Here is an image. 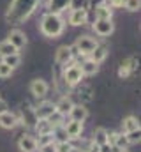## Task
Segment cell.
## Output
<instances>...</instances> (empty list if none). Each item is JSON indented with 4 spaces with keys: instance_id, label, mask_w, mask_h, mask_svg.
Returning a JSON list of instances; mask_svg holds the SVG:
<instances>
[{
    "instance_id": "obj_36",
    "label": "cell",
    "mask_w": 141,
    "mask_h": 152,
    "mask_svg": "<svg viewBox=\"0 0 141 152\" xmlns=\"http://www.w3.org/2000/svg\"><path fill=\"white\" fill-rule=\"evenodd\" d=\"M39 152H57V143L55 142H48V143L39 147Z\"/></svg>"
},
{
    "instance_id": "obj_15",
    "label": "cell",
    "mask_w": 141,
    "mask_h": 152,
    "mask_svg": "<svg viewBox=\"0 0 141 152\" xmlns=\"http://www.w3.org/2000/svg\"><path fill=\"white\" fill-rule=\"evenodd\" d=\"M70 0H46V9L48 12H53V14H62L64 11L69 9Z\"/></svg>"
},
{
    "instance_id": "obj_26",
    "label": "cell",
    "mask_w": 141,
    "mask_h": 152,
    "mask_svg": "<svg viewBox=\"0 0 141 152\" xmlns=\"http://www.w3.org/2000/svg\"><path fill=\"white\" fill-rule=\"evenodd\" d=\"M51 136H53V142H55V143H58V142H67V140H69V138H67V133H65V129H64V124L53 127Z\"/></svg>"
},
{
    "instance_id": "obj_17",
    "label": "cell",
    "mask_w": 141,
    "mask_h": 152,
    "mask_svg": "<svg viewBox=\"0 0 141 152\" xmlns=\"http://www.w3.org/2000/svg\"><path fill=\"white\" fill-rule=\"evenodd\" d=\"M18 124H20V120H18V115L16 113H11L9 110L4 112V113H0V127H4V129H12V127H16Z\"/></svg>"
},
{
    "instance_id": "obj_20",
    "label": "cell",
    "mask_w": 141,
    "mask_h": 152,
    "mask_svg": "<svg viewBox=\"0 0 141 152\" xmlns=\"http://www.w3.org/2000/svg\"><path fill=\"white\" fill-rule=\"evenodd\" d=\"M35 110V115H37V118H48L49 115L55 113V103H51V101H44V103H41Z\"/></svg>"
},
{
    "instance_id": "obj_37",
    "label": "cell",
    "mask_w": 141,
    "mask_h": 152,
    "mask_svg": "<svg viewBox=\"0 0 141 152\" xmlns=\"http://www.w3.org/2000/svg\"><path fill=\"white\" fill-rule=\"evenodd\" d=\"M101 4H104V0H88V12H92L95 7H99Z\"/></svg>"
},
{
    "instance_id": "obj_29",
    "label": "cell",
    "mask_w": 141,
    "mask_h": 152,
    "mask_svg": "<svg viewBox=\"0 0 141 152\" xmlns=\"http://www.w3.org/2000/svg\"><path fill=\"white\" fill-rule=\"evenodd\" d=\"M69 9H83V11H88V0H70Z\"/></svg>"
},
{
    "instance_id": "obj_33",
    "label": "cell",
    "mask_w": 141,
    "mask_h": 152,
    "mask_svg": "<svg viewBox=\"0 0 141 152\" xmlns=\"http://www.w3.org/2000/svg\"><path fill=\"white\" fill-rule=\"evenodd\" d=\"M127 134V140H129V143H140L141 140V131L140 129H134V131H131V133H125Z\"/></svg>"
},
{
    "instance_id": "obj_9",
    "label": "cell",
    "mask_w": 141,
    "mask_h": 152,
    "mask_svg": "<svg viewBox=\"0 0 141 152\" xmlns=\"http://www.w3.org/2000/svg\"><path fill=\"white\" fill-rule=\"evenodd\" d=\"M108 143H111L118 151H124V149H127L131 145L125 133H108Z\"/></svg>"
},
{
    "instance_id": "obj_19",
    "label": "cell",
    "mask_w": 141,
    "mask_h": 152,
    "mask_svg": "<svg viewBox=\"0 0 141 152\" xmlns=\"http://www.w3.org/2000/svg\"><path fill=\"white\" fill-rule=\"evenodd\" d=\"M92 14H94V20H111L113 18V7L108 4H101L99 7H95L92 11Z\"/></svg>"
},
{
    "instance_id": "obj_34",
    "label": "cell",
    "mask_w": 141,
    "mask_h": 152,
    "mask_svg": "<svg viewBox=\"0 0 141 152\" xmlns=\"http://www.w3.org/2000/svg\"><path fill=\"white\" fill-rule=\"evenodd\" d=\"M12 71H14V69H11L7 64H4V62L0 60V78H9V76L12 75Z\"/></svg>"
},
{
    "instance_id": "obj_8",
    "label": "cell",
    "mask_w": 141,
    "mask_h": 152,
    "mask_svg": "<svg viewBox=\"0 0 141 152\" xmlns=\"http://www.w3.org/2000/svg\"><path fill=\"white\" fill-rule=\"evenodd\" d=\"M72 58H74V55H72L70 46H67V44L58 46V50H57V53H55V62H57L58 66H67L69 62H72Z\"/></svg>"
},
{
    "instance_id": "obj_25",
    "label": "cell",
    "mask_w": 141,
    "mask_h": 152,
    "mask_svg": "<svg viewBox=\"0 0 141 152\" xmlns=\"http://www.w3.org/2000/svg\"><path fill=\"white\" fill-rule=\"evenodd\" d=\"M92 142L95 143V145H104L108 143V131H106L104 127H97L95 131H94V136H92Z\"/></svg>"
},
{
    "instance_id": "obj_11",
    "label": "cell",
    "mask_w": 141,
    "mask_h": 152,
    "mask_svg": "<svg viewBox=\"0 0 141 152\" xmlns=\"http://www.w3.org/2000/svg\"><path fill=\"white\" fill-rule=\"evenodd\" d=\"M18 149L21 152H37L39 145H37V138L32 134H23L18 140Z\"/></svg>"
},
{
    "instance_id": "obj_12",
    "label": "cell",
    "mask_w": 141,
    "mask_h": 152,
    "mask_svg": "<svg viewBox=\"0 0 141 152\" xmlns=\"http://www.w3.org/2000/svg\"><path fill=\"white\" fill-rule=\"evenodd\" d=\"M48 90H49V85H48L44 80H41V78L32 80V83H30V92H32V96H34V97H37V99L46 97Z\"/></svg>"
},
{
    "instance_id": "obj_21",
    "label": "cell",
    "mask_w": 141,
    "mask_h": 152,
    "mask_svg": "<svg viewBox=\"0 0 141 152\" xmlns=\"http://www.w3.org/2000/svg\"><path fill=\"white\" fill-rule=\"evenodd\" d=\"M108 53H109V50H108V46L104 44H97L95 46V50L88 55V58H92L94 62H97V64H101V62H104L106 57H108Z\"/></svg>"
},
{
    "instance_id": "obj_2",
    "label": "cell",
    "mask_w": 141,
    "mask_h": 152,
    "mask_svg": "<svg viewBox=\"0 0 141 152\" xmlns=\"http://www.w3.org/2000/svg\"><path fill=\"white\" fill-rule=\"evenodd\" d=\"M41 34L46 36L49 39H57L60 37L65 30V21L60 14H53V12H46L42 18H41Z\"/></svg>"
},
{
    "instance_id": "obj_6",
    "label": "cell",
    "mask_w": 141,
    "mask_h": 152,
    "mask_svg": "<svg viewBox=\"0 0 141 152\" xmlns=\"http://www.w3.org/2000/svg\"><path fill=\"white\" fill-rule=\"evenodd\" d=\"M18 120H20V124H25V126H28V127H34V124L37 122V115H35V110L28 104V103H25V104H21V108H20V112H18Z\"/></svg>"
},
{
    "instance_id": "obj_27",
    "label": "cell",
    "mask_w": 141,
    "mask_h": 152,
    "mask_svg": "<svg viewBox=\"0 0 141 152\" xmlns=\"http://www.w3.org/2000/svg\"><path fill=\"white\" fill-rule=\"evenodd\" d=\"M2 62L7 64L11 69H16L21 64V55L20 53H12V55H7V57H2Z\"/></svg>"
},
{
    "instance_id": "obj_30",
    "label": "cell",
    "mask_w": 141,
    "mask_h": 152,
    "mask_svg": "<svg viewBox=\"0 0 141 152\" xmlns=\"http://www.w3.org/2000/svg\"><path fill=\"white\" fill-rule=\"evenodd\" d=\"M72 151H76V147L70 143L69 140H67V142H58V143H57V152H72Z\"/></svg>"
},
{
    "instance_id": "obj_13",
    "label": "cell",
    "mask_w": 141,
    "mask_h": 152,
    "mask_svg": "<svg viewBox=\"0 0 141 152\" xmlns=\"http://www.w3.org/2000/svg\"><path fill=\"white\" fill-rule=\"evenodd\" d=\"M88 21V11L83 9H72L69 12V25L72 27H81Z\"/></svg>"
},
{
    "instance_id": "obj_18",
    "label": "cell",
    "mask_w": 141,
    "mask_h": 152,
    "mask_svg": "<svg viewBox=\"0 0 141 152\" xmlns=\"http://www.w3.org/2000/svg\"><path fill=\"white\" fill-rule=\"evenodd\" d=\"M72 99H70L69 96H62L60 99H58V103H55V112L60 115H64V117H67L70 112V108H72Z\"/></svg>"
},
{
    "instance_id": "obj_23",
    "label": "cell",
    "mask_w": 141,
    "mask_h": 152,
    "mask_svg": "<svg viewBox=\"0 0 141 152\" xmlns=\"http://www.w3.org/2000/svg\"><path fill=\"white\" fill-rule=\"evenodd\" d=\"M134 129H140V120L134 117V115H129L124 118L122 122V133H131Z\"/></svg>"
},
{
    "instance_id": "obj_4",
    "label": "cell",
    "mask_w": 141,
    "mask_h": 152,
    "mask_svg": "<svg viewBox=\"0 0 141 152\" xmlns=\"http://www.w3.org/2000/svg\"><path fill=\"white\" fill-rule=\"evenodd\" d=\"M62 78H64V81H65L69 87H76L78 83H81V80H83L85 76H83V73H81L79 64H70L69 62V64L64 67Z\"/></svg>"
},
{
    "instance_id": "obj_38",
    "label": "cell",
    "mask_w": 141,
    "mask_h": 152,
    "mask_svg": "<svg viewBox=\"0 0 141 152\" xmlns=\"http://www.w3.org/2000/svg\"><path fill=\"white\" fill-rule=\"evenodd\" d=\"M109 5H111V7H124V5H125V0H111Z\"/></svg>"
},
{
    "instance_id": "obj_1",
    "label": "cell",
    "mask_w": 141,
    "mask_h": 152,
    "mask_svg": "<svg viewBox=\"0 0 141 152\" xmlns=\"http://www.w3.org/2000/svg\"><path fill=\"white\" fill-rule=\"evenodd\" d=\"M39 4H41V0H12L5 11V21L14 27L25 23L35 12Z\"/></svg>"
},
{
    "instance_id": "obj_39",
    "label": "cell",
    "mask_w": 141,
    "mask_h": 152,
    "mask_svg": "<svg viewBox=\"0 0 141 152\" xmlns=\"http://www.w3.org/2000/svg\"><path fill=\"white\" fill-rule=\"evenodd\" d=\"M9 110V106H7V101H4L2 97H0V113H4V112H7Z\"/></svg>"
},
{
    "instance_id": "obj_24",
    "label": "cell",
    "mask_w": 141,
    "mask_h": 152,
    "mask_svg": "<svg viewBox=\"0 0 141 152\" xmlns=\"http://www.w3.org/2000/svg\"><path fill=\"white\" fill-rule=\"evenodd\" d=\"M34 127L37 131V134H51V131H53V126L49 124L48 118H37Z\"/></svg>"
},
{
    "instance_id": "obj_7",
    "label": "cell",
    "mask_w": 141,
    "mask_h": 152,
    "mask_svg": "<svg viewBox=\"0 0 141 152\" xmlns=\"http://www.w3.org/2000/svg\"><path fill=\"white\" fill-rule=\"evenodd\" d=\"M7 41H9L16 50L25 48V46H27V42H28L27 34H25L23 30H20V28H12V30L9 32V36H7Z\"/></svg>"
},
{
    "instance_id": "obj_16",
    "label": "cell",
    "mask_w": 141,
    "mask_h": 152,
    "mask_svg": "<svg viewBox=\"0 0 141 152\" xmlns=\"http://www.w3.org/2000/svg\"><path fill=\"white\" fill-rule=\"evenodd\" d=\"M69 117L70 120H78V122H85L86 120V117H88V110L85 108V104H72V108H70L69 112Z\"/></svg>"
},
{
    "instance_id": "obj_5",
    "label": "cell",
    "mask_w": 141,
    "mask_h": 152,
    "mask_svg": "<svg viewBox=\"0 0 141 152\" xmlns=\"http://www.w3.org/2000/svg\"><path fill=\"white\" fill-rule=\"evenodd\" d=\"M92 28H94L95 36H99V37H109V36L115 32L113 18H111V20H94Z\"/></svg>"
},
{
    "instance_id": "obj_35",
    "label": "cell",
    "mask_w": 141,
    "mask_h": 152,
    "mask_svg": "<svg viewBox=\"0 0 141 152\" xmlns=\"http://www.w3.org/2000/svg\"><path fill=\"white\" fill-rule=\"evenodd\" d=\"M92 88L90 87H81V90H79V97L83 99V101H92Z\"/></svg>"
},
{
    "instance_id": "obj_3",
    "label": "cell",
    "mask_w": 141,
    "mask_h": 152,
    "mask_svg": "<svg viewBox=\"0 0 141 152\" xmlns=\"http://www.w3.org/2000/svg\"><path fill=\"white\" fill-rule=\"evenodd\" d=\"M97 44H99V41L95 37H92V36H79V37L76 39L74 46H70V50H72V55L88 57V55L95 50Z\"/></svg>"
},
{
    "instance_id": "obj_41",
    "label": "cell",
    "mask_w": 141,
    "mask_h": 152,
    "mask_svg": "<svg viewBox=\"0 0 141 152\" xmlns=\"http://www.w3.org/2000/svg\"><path fill=\"white\" fill-rule=\"evenodd\" d=\"M120 152H129V151H127V149H124V151H120Z\"/></svg>"
},
{
    "instance_id": "obj_28",
    "label": "cell",
    "mask_w": 141,
    "mask_h": 152,
    "mask_svg": "<svg viewBox=\"0 0 141 152\" xmlns=\"http://www.w3.org/2000/svg\"><path fill=\"white\" fill-rule=\"evenodd\" d=\"M18 51H20V50H16V48H14V46H12V44H11L7 39L0 42V57H7V55L18 53Z\"/></svg>"
},
{
    "instance_id": "obj_40",
    "label": "cell",
    "mask_w": 141,
    "mask_h": 152,
    "mask_svg": "<svg viewBox=\"0 0 141 152\" xmlns=\"http://www.w3.org/2000/svg\"><path fill=\"white\" fill-rule=\"evenodd\" d=\"M109 2H111V0H104V4H108V5H109Z\"/></svg>"
},
{
    "instance_id": "obj_22",
    "label": "cell",
    "mask_w": 141,
    "mask_h": 152,
    "mask_svg": "<svg viewBox=\"0 0 141 152\" xmlns=\"http://www.w3.org/2000/svg\"><path fill=\"white\" fill-rule=\"evenodd\" d=\"M79 67H81L83 76H94V75H97V71H99V64L94 62L92 58H86L83 64H79Z\"/></svg>"
},
{
    "instance_id": "obj_31",
    "label": "cell",
    "mask_w": 141,
    "mask_h": 152,
    "mask_svg": "<svg viewBox=\"0 0 141 152\" xmlns=\"http://www.w3.org/2000/svg\"><path fill=\"white\" fill-rule=\"evenodd\" d=\"M48 120H49V124H51L53 127H57V126H62V124H64V115H60V113L55 112L53 115L48 117Z\"/></svg>"
},
{
    "instance_id": "obj_32",
    "label": "cell",
    "mask_w": 141,
    "mask_h": 152,
    "mask_svg": "<svg viewBox=\"0 0 141 152\" xmlns=\"http://www.w3.org/2000/svg\"><path fill=\"white\" fill-rule=\"evenodd\" d=\"M124 7L127 11H131V12H136V11H140V7H141V0H125Z\"/></svg>"
},
{
    "instance_id": "obj_14",
    "label": "cell",
    "mask_w": 141,
    "mask_h": 152,
    "mask_svg": "<svg viewBox=\"0 0 141 152\" xmlns=\"http://www.w3.org/2000/svg\"><path fill=\"white\" fill-rule=\"evenodd\" d=\"M138 69V57H129L127 60L122 62V66L118 67V76L120 78H127L132 71Z\"/></svg>"
},
{
    "instance_id": "obj_10",
    "label": "cell",
    "mask_w": 141,
    "mask_h": 152,
    "mask_svg": "<svg viewBox=\"0 0 141 152\" xmlns=\"http://www.w3.org/2000/svg\"><path fill=\"white\" fill-rule=\"evenodd\" d=\"M64 129L67 133V138L70 140H79L81 138V133H83V122H78V120H70L64 124Z\"/></svg>"
}]
</instances>
